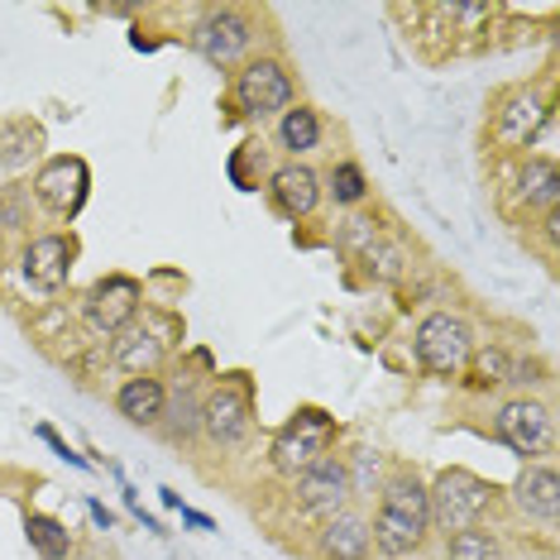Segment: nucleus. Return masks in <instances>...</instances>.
I'll return each instance as SVG.
<instances>
[{
	"mask_svg": "<svg viewBox=\"0 0 560 560\" xmlns=\"http://www.w3.org/2000/svg\"><path fill=\"white\" fill-rule=\"evenodd\" d=\"M346 499H350V475H346V465L330 460V455L298 475V503H302V513L336 517Z\"/></svg>",
	"mask_w": 560,
	"mask_h": 560,
	"instance_id": "obj_11",
	"label": "nucleus"
},
{
	"mask_svg": "<svg viewBox=\"0 0 560 560\" xmlns=\"http://www.w3.org/2000/svg\"><path fill=\"white\" fill-rule=\"evenodd\" d=\"M330 441H336V417L322 412V407H298L292 422L273 436V469L288 479H298L302 469H312L316 460H326Z\"/></svg>",
	"mask_w": 560,
	"mask_h": 560,
	"instance_id": "obj_2",
	"label": "nucleus"
},
{
	"mask_svg": "<svg viewBox=\"0 0 560 560\" xmlns=\"http://www.w3.org/2000/svg\"><path fill=\"white\" fill-rule=\"evenodd\" d=\"M163 417H168V436L173 441H187L201 427V407H197V398L187 388L173 398V407H163Z\"/></svg>",
	"mask_w": 560,
	"mask_h": 560,
	"instance_id": "obj_25",
	"label": "nucleus"
},
{
	"mask_svg": "<svg viewBox=\"0 0 560 560\" xmlns=\"http://www.w3.org/2000/svg\"><path fill=\"white\" fill-rule=\"evenodd\" d=\"M24 532H30V546L39 551L44 560H62L72 551V537L68 527H62L58 517H44V513H30V522H24Z\"/></svg>",
	"mask_w": 560,
	"mask_h": 560,
	"instance_id": "obj_21",
	"label": "nucleus"
},
{
	"mask_svg": "<svg viewBox=\"0 0 560 560\" xmlns=\"http://www.w3.org/2000/svg\"><path fill=\"white\" fill-rule=\"evenodd\" d=\"M235 106L245 110V116H254V120L288 110L292 106V78H288L283 62L278 58L249 62V68L235 78Z\"/></svg>",
	"mask_w": 560,
	"mask_h": 560,
	"instance_id": "obj_5",
	"label": "nucleus"
},
{
	"mask_svg": "<svg viewBox=\"0 0 560 560\" xmlns=\"http://www.w3.org/2000/svg\"><path fill=\"white\" fill-rule=\"evenodd\" d=\"M72 240L62 235H39L30 249H24V278H30V288L39 292H58L62 283H68L72 273Z\"/></svg>",
	"mask_w": 560,
	"mask_h": 560,
	"instance_id": "obj_14",
	"label": "nucleus"
},
{
	"mask_svg": "<svg viewBox=\"0 0 560 560\" xmlns=\"http://www.w3.org/2000/svg\"><path fill=\"white\" fill-rule=\"evenodd\" d=\"M469 326L451 312H431L422 326H417V364L436 378H455L469 360Z\"/></svg>",
	"mask_w": 560,
	"mask_h": 560,
	"instance_id": "obj_4",
	"label": "nucleus"
},
{
	"mask_svg": "<svg viewBox=\"0 0 560 560\" xmlns=\"http://www.w3.org/2000/svg\"><path fill=\"white\" fill-rule=\"evenodd\" d=\"M39 436H44L48 445H54V451H58V455H62V460H68V465H78V469H86V460H82V455H78V451H72V445H68V441H62V436H58V431H54V427H39Z\"/></svg>",
	"mask_w": 560,
	"mask_h": 560,
	"instance_id": "obj_26",
	"label": "nucleus"
},
{
	"mask_svg": "<svg viewBox=\"0 0 560 560\" xmlns=\"http://www.w3.org/2000/svg\"><path fill=\"white\" fill-rule=\"evenodd\" d=\"M508 374H513L508 350L489 346V350L475 354V364H469V388H499V384H508Z\"/></svg>",
	"mask_w": 560,
	"mask_h": 560,
	"instance_id": "obj_22",
	"label": "nucleus"
},
{
	"mask_svg": "<svg viewBox=\"0 0 560 560\" xmlns=\"http://www.w3.org/2000/svg\"><path fill=\"white\" fill-rule=\"evenodd\" d=\"M201 427L211 431V441L240 445V441L249 436V388L235 384V378L215 384L207 393V402H201Z\"/></svg>",
	"mask_w": 560,
	"mask_h": 560,
	"instance_id": "obj_9",
	"label": "nucleus"
},
{
	"mask_svg": "<svg viewBox=\"0 0 560 560\" xmlns=\"http://www.w3.org/2000/svg\"><path fill=\"white\" fill-rule=\"evenodd\" d=\"M445 551H451V560H499V541L483 527H469V532H455Z\"/></svg>",
	"mask_w": 560,
	"mask_h": 560,
	"instance_id": "obj_23",
	"label": "nucleus"
},
{
	"mask_svg": "<svg viewBox=\"0 0 560 560\" xmlns=\"http://www.w3.org/2000/svg\"><path fill=\"white\" fill-rule=\"evenodd\" d=\"M86 187H92V173H86L82 159H54V163H44L34 192H39V201L54 215H78L86 201Z\"/></svg>",
	"mask_w": 560,
	"mask_h": 560,
	"instance_id": "obj_10",
	"label": "nucleus"
},
{
	"mask_svg": "<svg viewBox=\"0 0 560 560\" xmlns=\"http://www.w3.org/2000/svg\"><path fill=\"white\" fill-rule=\"evenodd\" d=\"M427 527H431V508H427V489L417 479H407L398 475L384 489V503H378V517H374V546L384 556L393 560H402V556H412L417 546H422L427 537Z\"/></svg>",
	"mask_w": 560,
	"mask_h": 560,
	"instance_id": "obj_1",
	"label": "nucleus"
},
{
	"mask_svg": "<svg viewBox=\"0 0 560 560\" xmlns=\"http://www.w3.org/2000/svg\"><path fill=\"white\" fill-rule=\"evenodd\" d=\"M493 427H499V441L513 445L517 455H546L556 445V417H551V407L532 402V398H517V402L499 407Z\"/></svg>",
	"mask_w": 560,
	"mask_h": 560,
	"instance_id": "obj_6",
	"label": "nucleus"
},
{
	"mask_svg": "<svg viewBox=\"0 0 560 560\" xmlns=\"http://www.w3.org/2000/svg\"><path fill=\"white\" fill-rule=\"evenodd\" d=\"M86 508H92V517L101 522V527H110V522H116V517H110V513H106V508H101V503H86Z\"/></svg>",
	"mask_w": 560,
	"mask_h": 560,
	"instance_id": "obj_28",
	"label": "nucleus"
},
{
	"mask_svg": "<svg viewBox=\"0 0 560 560\" xmlns=\"http://www.w3.org/2000/svg\"><path fill=\"white\" fill-rule=\"evenodd\" d=\"M522 201H527V207H546V211L560 207L556 163H546V159H532L527 163V173H522Z\"/></svg>",
	"mask_w": 560,
	"mask_h": 560,
	"instance_id": "obj_20",
	"label": "nucleus"
},
{
	"mask_svg": "<svg viewBox=\"0 0 560 560\" xmlns=\"http://www.w3.org/2000/svg\"><path fill=\"white\" fill-rule=\"evenodd\" d=\"M316 139H322V120H316V110L312 106H288L283 125H278V144L292 154V163H298V154L316 149Z\"/></svg>",
	"mask_w": 560,
	"mask_h": 560,
	"instance_id": "obj_18",
	"label": "nucleus"
},
{
	"mask_svg": "<svg viewBox=\"0 0 560 560\" xmlns=\"http://www.w3.org/2000/svg\"><path fill=\"white\" fill-rule=\"evenodd\" d=\"M254 44V24L240 15V10H211L207 20L197 24V54L211 62V68H231L249 54Z\"/></svg>",
	"mask_w": 560,
	"mask_h": 560,
	"instance_id": "obj_8",
	"label": "nucleus"
},
{
	"mask_svg": "<svg viewBox=\"0 0 560 560\" xmlns=\"http://www.w3.org/2000/svg\"><path fill=\"white\" fill-rule=\"evenodd\" d=\"M541 125H546L541 96L522 86V92H508L503 96L499 116H493V139H499L503 149H532V139L541 135Z\"/></svg>",
	"mask_w": 560,
	"mask_h": 560,
	"instance_id": "obj_12",
	"label": "nucleus"
},
{
	"mask_svg": "<svg viewBox=\"0 0 560 560\" xmlns=\"http://www.w3.org/2000/svg\"><path fill=\"white\" fill-rule=\"evenodd\" d=\"M183 522H192V527H201V532H215V522L207 513H192V508H183Z\"/></svg>",
	"mask_w": 560,
	"mask_h": 560,
	"instance_id": "obj_27",
	"label": "nucleus"
},
{
	"mask_svg": "<svg viewBox=\"0 0 560 560\" xmlns=\"http://www.w3.org/2000/svg\"><path fill=\"white\" fill-rule=\"evenodd\" d=\"M139 302H144V292H139L135 278H125V273H110V278H101V283L86 292V326L96 330V336H120L125 326L139 316Z\"/></svg>",
	"mask_w": 560,
	"mask_h": 560,
	"instance_id": "obj_7",
	"label": "nucleus"
},
{
	"mask_svg": "<svg viewBox=\"0 0 560 560\" xmlns=\"http://www.w3.org/2000/svg\"><path fill=\"white\" fill-rule=\"evenodd\" d=\"M269 197L288 221H302V215H312L316 201H322V177H316L307 163H283V168L269 177Z\"/></svg>",
	"mask_w": 560,
	"mask_h": 560,
	"instance_id": "obj_13",
	"label": "nucleus"
},
{
	"mask_svg": "<svg viewBox=\"0 0 560 560\" xmlns=\"http://www.w3.org/2000/svg\"><path fill=\"white\" fill-rule=\"evenodd\" d=\"M513 499H517V508H522L527 517L556 522V513H560V479H556V469H551V465H527V469L517 475Z\"/></svg>",
	"mask_w": 560,
	"mask_h": 560,
	"instance_id": "obj_15",
	"label": "nucleus"
},
{
	"mask_svg": "<svg viewBox=\"0 0 560 560\" xmlns=\"http://www.w3.org/2000/svg\"><path fill=\"white\" fill-rule=\"evenodd\" d=\"M159 354H163V340H154L149 330H130V326L120 330V340H116V364L130 369V378L149 374V369L159 364Z\"/></svg>",
	"mask_w": 560,
	"mask_h": 560,
	"instance_id": "obj_19",
	"label": "nucleus"
},
{
	"mask_svg": "<svg viewBox=\"0 0 560 560\" xmlns=\"http://www.w3.org/2000/svg\"><path fill=\"white\" fill-rule=\"evenodd\" d=\"M116 407H120V417H130L135 427H154V422H163V407H168V393H163L159 378L139 374V378H125V384H120Z\"/></svg>",
	"mask_w": 560,
	"mask_h": 560,
	"instance_id": "obj_16",
	"label": "nucleus"
},
{
	"mask_svg": "<svg viewBox=\"0 0 560 560\" xmlns=\"http://www.w3.org/2000/svg\"><path fill=\"white\" fill-rule=\"evenodd\" d=\"M322 551L330 560H364L369 556V522L354 513H336L322 532Z\"/></svg>",
	"mask_w": 560,
	"mask_h": 560,
	"instance_id": "obj_17",
	"label": "nucleus"
},
{
	"mask_svg": "<svg viewBox=\"0 0 560 560\" xmlns=\"http://www.w3.org/2000/svg\"><path fill=\"white\" fill-rule=\"evenodd\" d=\"M369 192V183H364V173H360V163H336L330 168V197L340 201V207H354V201H364Z\"/></svg>",
	"mask_w": 560,
	"mask_h": 560,
	"instance_id": "obj_24",
	"label": "nucleus"
},
{
	"mask_svg": "<svg viewBox=\"0 0 560 560\" xmlns=\"http://www.w3.org/2000/svg\"><path fill=\"white\" fill-rule=\"evenodd\" d=\"M489 483L469 469H445L436 479V489L427 493V508H431V522H441L445 532H469L479 527L483 508H489Z\"/></svg>",
	"mask_w": 560,
	"mask_h": 560,
	"instance_id": "obj_3",
	"label": "nucleus"
}]
</instances>
